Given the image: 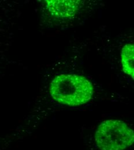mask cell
I'll return each mask as SVG.
<instances>
[{
  "instance_id": "6da1fadb",
  "label": "cell",
  "mask_w": 134,
  "mask_h": 150,
  "mask_svg": "<svg viewBox=\"0 0 134 150\" xmlns=\"http://www.w3.org/2000/svg\"><path fill=\"white\" fill-rule=\"evenodd\" d=\"M50 93L58 102L79 106L89 102L94 93L92 83L86 78L75 75H61L52 81Z\"/></svg>"
},
{
  "instance_id": "277c9868",
  "label": "cell",
  "mask_w": 134,
  "mask_h": 150,
  "mask_svg": "<svg viewBox=\"0 0 134 150\" xmlns=\"http://www.w3.org/2000/svg\"><path fill=\"white\" fill-rule=\"evenodd\" d=\"M121 63L124 72L134 79V46L133 44L125 45L121 52Z\"/></svg>"
},
{
  "instance_id": "3957f363",
  "label": "cell",
  "mask_w": 134,
  "mask_h": 150,
  "mask_svg": "<svg viewBox=\"0 0 134 150\" xmlns=\"http://www.w3.org/2000/svg\"><path fill=\"white\" fill-rule=\"evenodd\" d=\"M49 12L57 18H67L74 16L79 6V1H46Z\"/></svg>"
},
{
  "instance_id": "7a4b0ae2",
  "label": "cell",
  "mask_w": 134,
  "mask_h": 150,
  "mask_svg": "<svg viewBox=\"0 0 134 150\" xmlns=\"http://www.w3.org/2000/svg\"><path fill=\"white\" fill-rule=\"evenodd\" d=\"M95 140L101 150H124L134 143V131L121 121L109 120L98 126Z\"/></svg>"
}]
</instances>
